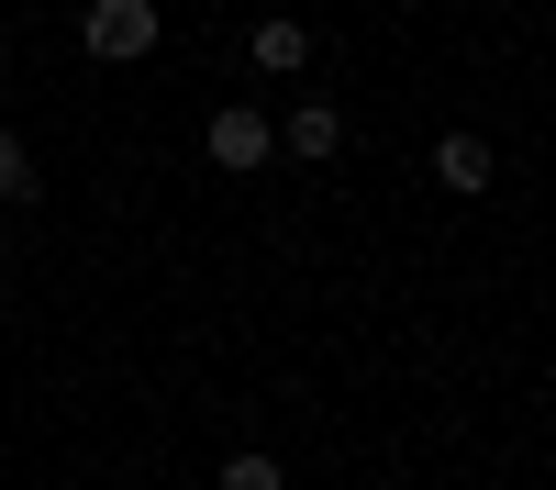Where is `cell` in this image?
<instances>
[{"mask_svg": "<svg viewBox=\"0 0 556 490\" xmlns=\"http://www.w3.org/2000/svg\"><path fill=\"white\" fill-rule=\"evenodd\" d=\"M78 45H89L101 67L156 56V0H89V12H78Z\"/></svg>", "mask_w": 556, "mask_h": 490, "instance_id": "6da1fadb", "label": "cell"}, {"mask_svg": "<svg viewBox=\"0 0 556 490\" xmlns=\"http://www.w3.org/2000/svg\"><path fill=\"white\" fill-rule=\"evenodd\" d=\"M223 490H290V468H278L267 445H235V457H223Z\"/></svg>", "mask_w": 556, "mask_h": 490, "instance_id": "8992f818", "label": "cell"}, {"mask_svg": "<svg viewBox=\"0 0 556 490\" xmlns=\"http://www.w3.org/2000/svg\"><path fill=\"white\" fill-rule=\"evenodd\" d=\"M201 146H212V167H223V178H245V167H267V156H278V123H267V112H245V101H223V112L201 123Z\"/></svg>", "mask_w": 556, "mask_h": 490, "instance_id": "7a4b0ae2", "label": "cell"}, {"mask_svg": "<svg viewBox=\"0 0 556 490\" xmlns=\"http://www.w3.org/2000/svg\"><path fill=\"white\" fill-rule=\"evenodd\" d=\"M45 190V167H34V146L23 134H0V201H34Z\"/></svg>", "mask_w": 556, "mask_h": 490, "instance_id": "52a82bcc", "label": "cell"}, {"mask_svg": "<svg viewBox=\"0 0 556 490\" xmlns=\"http://www.w3.org/2000/svg\"><path fill=\"white\" fill-rule=\"evenodd\" d=\"M434 178H445V190H490V134H445V146H434Z\"/></svg>", "mask_w": 556, "mask_h": 490, "instance_id": "5b68a950", "label": "cell"}, {"mask_svg": "<svg viewBox=\"0 0 556 490\" xmlns=\"http://www.w3.org/2000/svg\"><path fill=\"white\" fill-rule=\"evenodd\" d=\"M245 56H256V67H267V78H301V67H312V34H301V23H290V12H267V23H256V34H245Z\"/></svg>", "mask_w": 556, "mask_h": 490, "instance_id": "277c9868", "label": "cell"}, {"mask_svg": "<svg viewBox=\"0 0 556 490\" xmlns=\"http://www.w3.org/2000/svg\"><path fill=\"white\" fill-rule=\"evenodd\" d=\"M267 123H278V146H290L301 167L345 156V112H334V101H301V112H267Z\"/></svg>", "mask_w": 556, "mask_h": 490, "instance_id": "3957f363", "label": "cell"}]
</instances>
